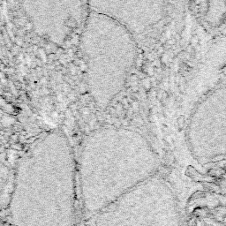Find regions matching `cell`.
<instances>
[{"label": "cell", "mask_w": 226, "mask_h": 226, "mask_svg": "<svg viewBox=\"0 0 226 226\" xmlns=\"http://www.w3.org/2000/svg\"><path fill=\"white\" fill-rule=\"evenodd\" d=\"M75 161L67 138L49 132L17 169L10 215L16 226H75Z\"/></svg>", "instance_id": "cell-1"}, {"label": "cell", "mask_w": 226, "mask_h": 226, "mask_svg": "<svg viewBox=\"0 0 226 226\" xmlns=\"http://www.w3.org/2000/svg\"><path fill=\"white\" fill-rule=\"evenodd\" d=\"M151 161L150 148L138 133L101 128L83 142L79 177L83 210L92 218L137 185Z\"/></svg>", "instance_id": "cell-2"}, {"label": "cell", "mask_w": 226, "mask_h": 226, "mask_svg": "<svg viewBox=\"0 0 226 226\" xmlns=\"http://www.w3.org/2000/svg\"><path fill=\"white\" fill-rule=\"evenodd\" d=\"M80 43L90 96L100 110H105L124 89L135 64L133 34L109 17L89 12Z\"/></svg>", "instance_id": "cell-3"}, {"label": "cell", "mask_w": 226, "mask_h": 226, "mask_svg": "<svg viewBox=\"0 0 226 226\" xmlns=\"http://www.w3.org/2000/svg\"><path fill=\"white\" fill-rule=\"evenodd\" d=\"M22 6L34 31L58 46L82 27L89 14L86 0H22Z\"/></svg>", "instance_id": "cell-4"}, {"label": "cell", "mask_w": 226, "mask_h": 226, "mask_svg": "<svg viewBox=\"0 0 226 226\" xmlns=\"http://www.w3.org/2000/svg\"><path fill=\"white\" fill-rule=\"evenodd\" d=\"M169 0H86L90 12L105 15L133 36L158 24L165 15Z\"/></svg>", "instance_id": "cell-5"}, {"label": "cell", "mask_w": 226, "mask_h": 226, "mask_svg": "<svg viewBox=\"0 0 226 226\" xmlns=\"http://www.w3.org/2000/svg\"><path fill=\"white\" fill-rule=\"evenodd\" d=\"M190 135L199 147H226V88L211 92L200 102L191 118Z\"/></svg>", "instance_id": "cell-6"}]
</instances>
